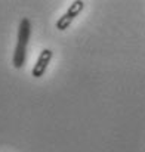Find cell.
I'll return each instance as SVG.
<instances>
[{"mask_svg": "<svg viewBox=\"0 0 145 152\" xmlns=\"http://www.w3.org/2000/svg\"><path fill=\"white\" fill-rule=\"evenodd\" d=\"M83 7H85V1H82V0L73 1V3L70 4V7L67 9V12L56 21V28H58L59 31L67 30V28L71 25V22L74 21V18L83 10Z\"/></svg>", "mask_w": 145, "mask_h": 152, "instance_id": "obj_2", "label": "cell"}, {"mask_svg": "<svg viewBox=\"0 0 145 152\" xmlns=\"http://www.w3.org/2000/svg\"><path fill=\"white\" fill-rule=\"evenodd\" d=\"M52 56H53V52L50 50V49H45V50L40 52V55H39V58H37V62L34 64V66H33V69H31V75H33V77L40 78L42 75H45L46 68H48Z\"/></svg>", "mask_w": 145, "mask_h": 152, "instance_id": "obj_3", "label": "cell"}, {"mask_svg": "<svg viewBox=\"0 0 145 152\" xmlns=\"http://www.w3.org/2000/svg\"><path fill=\"white\" fill-rule=\"evenodd\" d=\"M30 33H31V24L28 18H22L18 27V42H16V48L13 52V66L16 69L24 66L25 62V55H27V45L30 40Z\"/></svg>", "mask_w": 145, "mask_h": 152, "instance_id": "obj_1", "label": "cell"}]
</instances>
